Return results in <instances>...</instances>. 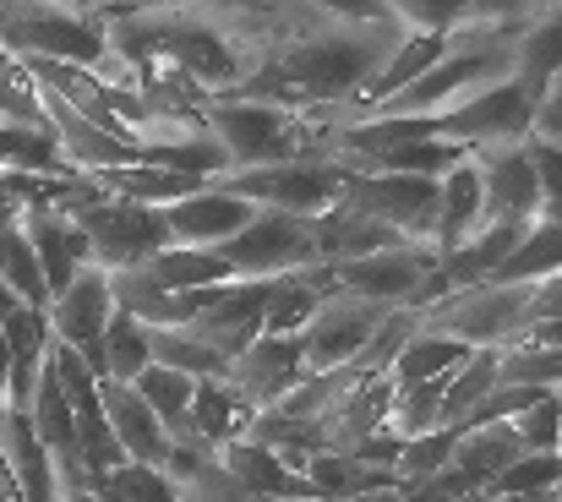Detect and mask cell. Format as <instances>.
Segmentation results:
<instances>
[{"label":"cell","mask_w":562,"mask_h":502,"mask_svg":"<svg viewBox=\"0 0 562 502\" xmlns=\"http://www.w3.org/2000/svg\"><path fill=\"white\" fill-rule=\"evenodd\" d=\"M251 421V410L218 382V377H196V393H191L187 410V437L176 443H196V448H224L229 437H240Z\"/></svg>","instance_id":"603a6c76"},{"label":"cell","mask_w":562,"mask_h":502,"mask_svg":"<svg viewBox=\"0 0 562 502\" xmlns=\"http://www.w3.org/2000/svg\"><path fill=\"white\" fill-rule=\"evenodd\" d=\"M426 121H431V137L459 143V148H525L536 132V99L508 77V82H492L475 99L437 110Z\"/></svg>","instance_id":"52a82bcc"},{"label":"cell","mask_w":562,"mask_h":502,"mask_svg":"<svg viewBox=\"0 0 562 502\" xmlns=\"http://www.w3.org/2000/svg\"><path fill=\"white\" fill-rule=\"evenodd\" d=\"M251 219H257V202L229 197V191H218L213 180H207L202 191H191V197H181V202L165 208L170 246H207V252L224 246L229 235H240Z\"/></svg>","instance_id":"2e32d148"},{"label":"cell","mask_w":562,"mask_h":502,"mask_svg":"<svg viewBox=\"0 0 562 502\" xmlns=\"http://www.w3.org/2000/svg\"><path fill=\"white\" fill-rule=\"evenodd\" d=\"M148 360L170 366V371H187V377H218L224 371V360L213 349H202L191 334H181V328H148Z\"/></svg>","instance_id":"e575fe53"},{"label":"cell","mask_w":562,"mask_h":502,"mask_svg":"<svg viewBox=\"0 0 562 502\" xmlns=\"http://www.w3.org/2000/svg\"><path fill=\"white\" fill-rule=\"evenodd\" d=\"M345 502H404L398 487H376V492H361V498H345Z\"/></svg>","instance_id":"f6af8a7d"},{"label":"cell","mask_w":562,"mask_h":502,"mask_svg":"<svg viewBox=\"0 0 562 502\" xmlns=\"http://www.w3.org/2000/svg\"><path fill=\"white\" fill-rule=\"evenodd\" d=\"M558 487H562L558 454H519L481 498H536V492H558Z\"/></svg>","instance_id":"836d02e7"},{"label":"cell","mask_w":562,"mask_h":502,"mask_svg":"<svg viewBox=\"0 0 562 502\" xmlns=\"http://www.w3.org/2000/svg\"><path fill=\"white\" fill-rule=\"evenodd\" d=\"M437 257L442 252L431 241H398V246H382L372 257H356V263L334 268V290H350V295L376 301V306H415V295L431 279Z\"/></svg>","instance_id":"7c38bea8"},{"label":"cell","mask_w":562,"mask_h":502,"mask_svg":"<svg viewBox=\"0 0 562 502\" xmlns=\"http://www.w3.org/2000/svg\"><path fill=\"white\" fill-rule=\"evenodd\" d=\"M16 224H22V235H27V246H33V257H38V274H44V290H49V301L77 279V268L88 263V246H82V235H77V224L44 197V202H27V208H16Z\"/></svg>","instance_id":"e0dca14e"},{"label":"cell","mask_w":562,"mask_h":502,"mask_svg":"<svg viewBox=\"0 0 562 502\" xmlns=\"http://www.w3.org/2000/svg\"><path fill=\"white\" fill-rule=\"evenodd\" d=\"M470 355H475V349H470V344H459V338L415 334L404 349H398V360L387 366V382H393V388H420V382H437V377L459 371Z\"/></svg>","instance_id":"484cf974"},{"label":"cell","mask_w":562,"mask_h":502,"mask_svg":"<svg viewBox=\"0 0 562 502\" xmlns=\"http://www.w3.org/2000/svg\"><path fill=\"white\" fill-rule=\"evenodd\" d=\"M148 366H154V360H148V328H143L137 317L115 312V317L104 323V382H126V388H132Z\"/></svg>","instance_id":"1f68e13d"},{"label":"cell","mask_w":562,"mask_h":502,"mask_svg":"<svg viewBox=\"0 0 562 502\" xmlns=\"http://www.w3.org/2000/svg\"><path fill=\"white\" fill-rule=\"evenodd\" d=\"M376 82V49L367 38H317L301 44L279 60H268L251 82H235L229 99H251V104H339L356 93H372Z\"/></svg>","instance_id":"7a4b0ae2"},{"label":"cell","mask_w":562,"mask_h":502,"mask_svg":"<svg viewBox=\"0 0 562 502\" xmlns=\"http://www.w3.org/2000/svg\"><path fill=\"white\" fill-rule=\"evenodd\" d=\"M453 437H459V432H426V437H409V443L398 448L393 481H398V487H409V481H426V476H437V470L453 459Z\"/></svg>","instance_id":"8d00e7d4"},{"label":"cell","mask_w":562,"mask_h":502,"mask_svg":"<svg viewBox=\"0 0 562 502\" xmlns=\"http://www.w3.org/2000/svg\"><path fill=\"white\" fill-rule=\"evenodd\" d=\"M323 5H334L339 16H356V22H393V11L382 0H323Z\"/></svg>","instance_id":"60d3db41"},{"label":"cell","mask_w":562,"mask_h":502,"mask_svg":"<svg viewBox=\"0 0 562 502\" xmlns=\"http://www.w3.org/2000/svg\"><path fill=\"white\" fill-rule=\"evenodd\" d=\"M55 502H104V498H99L93 487H60V492H55Z\"/></svg>","instance_id":"ee69618b"},{"label":"cell","mask_w":562,"mask_h":502,"mask_svg":"<svg viewBox=\"0 0 562 502\" xmlns=\"http://www.w3.org/2000/svg\"><path fill=\"white\" fill-rule=\"evenodd\" d=\"M382 246H398V235L372 224V219H361V213H350L345 202L312 219V257H317L323 268H345V263L372 257Z\"/></svg>","instance_id":"7402d4cb"},{"label":"cell","mask_w":562,"mask_h":502,"mask_svg":"<svg viewBox=\"0 0 562 502\" xmlns=\"http://www.w3.org/2000/svg\"><path fill=\"white\" fill-rule=\"evenodd\" d=\"M525 454V443L514 437V426L508 421H492V426H470V432H459L453 437V470H464L470 481H475V492H486L514 459Z\"/></svg>","instance_id":"cb8c5ba5"},{"label":"cell","mask_w":562,"mask_h":502,"mask_svg":"<svg viewBox=\"0 0 562 502\" xmlns=\"http://www.w3.org/2000/svg\"><path fill=\"white\" fill-rule=\"evenodd\" d=\"M49 202L77 224L82 246H88V263L104 268V274H126V268H143L154 252L170 246V224H165V208H143V202H126L104 186H93L88 175H60Z\"/></svg>","instance_id":"6da1fadb"},{"label":"cell","mask_w":562,"mask_h":502,"mask_svg":"<svg viewBox=\"0 0 562 502\" xmlns=\"http://www.w3.org/2000/svg\"><path fill=\"white\" fill-rule=\"evenodd\" d=\"M497 388V349H475L448 382H442V404H437V432H453L486 393Z\"/></svg>","instance_id":"f1b7e54d"},{"label":"cell","mask_w":562,"mask_h":502,"mask_svg":"<svg viewBox=\"0 0 562 502\" xmlns=\"http://www.w3.org/2000/svg\"><path fill=\"white\" fill-rule=\"evenodd\" d=\"M213 459L224 465V476L246 492L251 502H279V498H317L312 481L301 470H290L273 448L262 443H246V437H229L224 448H213Z\"/></svg>","instance_id":"ac0fdd59"},{"label":"cell","mask_w":562,"mask_h":502,"mask_svg":"<svg viewBox=\"0 0 562 502\" xmlns=\"http://www.w3.org/2000/svg\"><path fill=\"white\" fill-rule=\"evenodd\" d=\"M143 274L165 290H213V285H229V268L218 252L207 246H165L143 263Z\"/></svg>","instance_id":"4316f807"},{"label":"cell","mask_w":562,"mask_h":502,"mask_svg":"<svg viewBox=\"0 0 562 502\" xmlns=\"http://www.w3.org/2000/svg\"><path fill=\"white\" fill-rule=\"evenodd\" d=\"M558 498H562V487H558Z\"/></svg>","instance_id":"f907efd6"},{"label":"cell","mask_w":562,"mask_h":502,"mask_svg":"<svg viewBox=\"0 0 562 502\" xmlns=\"http://www.w3.org/2000/svg\"><path fill=\"white\" fill-rule=\"evenodd\" d=\"M393 16H404V22H415L420 33H437V38H448L453 33V22L475 5V0H382Z\"/></svg>","instance_id":"74e56055"},{"label":"cell","mask_w":562,"mask_h":502,"mask_svg":"<svg viewBox=\"0 0 562 502\" xmlns=\"http://www.w3.org/2000/svg\"><path fill=\"white\" fill-rule=\"evenodd\" d=\"M104 49H110V60H126L132 71H143V66H170V71H181V77L202 82V88H229V93H235V82H240L235 49H229L218 33L196 27V22L115 16V22H104Z\"/></svg>","instance_id":"3957f363"},{"label":"cell","mask_w":562,"mask_h":502,"mask_svg":"<svg viewBox=\"0 0 562 502\" xmlns=\"http://www.w3.org/2000/svg\"><path fill=\"white\" fill-rule=\"evenodd\" d=\"M93 492L104 502H181L176 481L165 470H154V465H121V470L99 476Z\"/></svg>","instance_id":"d6a6232c"},{"label":"cell","mask_w":562,"mask_h":502,"mask_svg":"<svg viewBox=\"0 0 562 502\" xmlns=\"http://www.w3.org/2000/svg\"><path fill=\"white\" fill-rule=\"evenodd\" d=\"M0 465L16 487V502H55L60 481H55V465H49V448L38 443L27 410H5L0 415Z\"/></svg>","instance_id":"ffe728a7"},{"label":"cell","mask_w":562,"mask_h":502,"mask_svg":"<svg viewBox=\"0 0 562 502\" xmlns=\"http://www.w3.org/2000/svg\"><path fill=\"white\" fill-rule=\"evenodd\" d=\"M132 388H137V399L159 415V426L170 432V443L187 437V410H191V393H196V377L170 371V366H148Z\"/></svg>","instance_id":"4dcf8cb0"},{"label":"cell","mask_w":562,"mask_h":502,"mask_svg":"<svg viewBox=\"0 0 562 502\" xmlns=\"http://www.w3.org/2000/svg\"><path fill=\"white\" fill-rule=\"evenodd\" d=\"M49 338L55 344H66V349H77L82 355V366L104 382V323L115 317V295H110V274L104 268H93V263H82L77 268V279L49 301Z\"/></svg>","instance_id":"8fae6325"},{"label":"cell","mask_w":562,"mask_h":502,"mask_svg":"<svg viewBox=\"0 0 562 502\" xmlns=\"http://www.w3.org/2000/svg\"><path fill=\"white\" fill-rule=\"evenodd\" d=\"M562 77V11L536 22L525 38H519V55H514V82L541 104V93Z\"/></svg>","instance_id":"83f0119b"},{"label":"cell","mask_w":562,"mask_h":502,"mask_svg":"<svg viewBox=\"0 0 562 502\" xmlns=\"http://www.w3.org/2000/svg\"><path fill=\"white\" fill-rule=\"evenodd\" d=\"M530 137H541V143L562 148V77L541 93V104H536V132H530Z\"/></svg>","instance_id":"ab89813d"},{"label":"cell","mask_w":562,"mask_h":502,"mask_svg":"<svg viewBox=\"0 0 562 502\" xmlns=\"http://www.w3.org/2000/svg\"><path fill=\"white\" fill-rule=\"evenodd\" d=\"M5 382H11V349L0 338V415H5Z\"/></svg>","instance_id":"bcb514c9"},{"label":"cell","mask_w":562,"mask_h":502,"mask_svg":"<svg viewBox=\"0 0 562 502\" xmlns=\"http://www.w3.org/2000/svg\"><path fill=\"white\" fill-rule=\"evenodd\" d=\"M104 5H121V11H159V5H181V0H104Z\"/></svg>","instance_id":"7bdbcfd3"},{"label":"cell","mask_w":562,"mask_h":502,"mask_svg":"<svg viewBox=\"0 0 562 502\" xmlns=\"http://www.w3.org/2000/svg\"><path fill=\"white\" fill-rule=\"evenodd\" d=\"M486 230V197H481V165L475 154H464L459 165L442 175V202H437V230H431V246L437 252H453L464 246L470 235Z\"/></svg>","instance_id":"44dd1931"},{"label":"cell","mask_w":562,"mask_h":502,"mask_svg":"<svg viewBox=\"0 0 562 502\" xmlns=\"http://www.w3.org/2000/svg\"><path fill=\"white\" fill-rule=\"evenodd\" d=\"M481 165V197H486V230L492 224H536L541 219V180L525 148H470Z\"/></svg>","instance_id":"9a60e30c"},{"label":"cell","mask_w":562,"mask_h":502,"mask_svg":"<svg viewBox=\"0 0 562 502\" xmlns=\"http://www.w3.org/2000/svg\"><path fill=\"white\" fill-rule=\"evenodd\" d=\"M525 154H530L536 180H541V219L562 230V148L541 143V137H530V143H525Z\"/></svg>","instance_id":"f35d334b"},{"label":"cell","mask_w":562,"mask_h":502,"mask_svg":"<svg viewBox=\"0 0 562 502\" xmlns=\"http://www.w3.org/2000/svg\"><path fill=\"white\" fill-rule=\"evenodd\" d=\"M508 426H514V437L525 443V454H558L562 393H541V399H536V404H525Z\"/></svg>","instance_id":"d590c367"},{"label":"cell","mask_w":562,"mask_h":502,"mask_svg":"<svg viewBox=\"0 0 562 502\" xmlns=\"http://www.w3.org/2000/svg\"><path fill=\"white\" fill-rule=\"evenodd\" d=\"M207 137L224 148L229 175L268 169V165H295L317 143L312 126L295 110H284V104H251V99L207 104Z\"/></svg>","instance_id":"5b68a950"},{"label":"cell","mask_w":562,"mask_h":502,"mask_svg":"<svg viewBox=\"0 0 562 502\" xmlns=\"http://www.w3.org/2000/svg\"><path fill=\"white\" fill-rule=\"evenodd\" d=\"M415 317L420 334L459 338L470 349H514L536 323V285H475L420 306Z\"/></svg>","instance_id":"277c9868"},{"label":"cell","mask_w":562,"mask_h":502,"mask_svg":"<svg viewBox=\"0 0 562 502\" xmlns=\"http://www.w3.org/2000/svg\"><path fill=\"white\" fill-rule=\"evenodd\" d=\"M262 301H268V279H229L213 290V301L191 317L181 334H191L202 349H213L218 360H235L251 338H262Z\"/></svg>","instance_id":"5bb4252c"},{"label":"cell","mask_w":562,"mask_h":502,"mask_svg":"<svg viewBox=\"0 0 562 502\" xmlns=\"http://www.w3.org/2000/svg\"><path fill=\"white\" fill-rule=\"evenodd\" d=\"M0 186H5V169H0Z\"/></svg>","instance_id":"681fc988"},{"label":"cell","mask_w":562,"mask_h":502,"mask_svg":"<svg viewBox=\"0 0 562 502\" xmlns=\"http://www.w3.org/2000/svg\"><path fill=\"white\" fill-rule=\"evenodd\" d=\"M99 404H104V421H110V432H115L126 465H154V470H165V459H170V432H165L159 415L137 399V388H126V382H99Z\"/></svg>","instance_id":"d6986e66"},{"label":"cell","mask_w":562,"mask_h":502,"mask_svg":"<svg viewBox=\"0 0 562 502\" xmlns=\"http://www.w3.org/2000/svg\"><path fill=\"white\" fill-rule=\"evenodd\" d=\"M229 197H246L257 208L273 213H295V219H317L328 208L345 202L350 169L334 159H295V165H268V169H240V175H218L213 180Z\"/></svg>","instance_id":"8992f818"},{"label":"cell","mask_w":562,"mask_h":502,"mask_svg":"<svg viewBox=\"0 0 562 502\" xmlns=\"http://www.w3.org/2000/svg\"><path fill=\"white\" fill-rule=\"evenodd\" d=\"M547 317H562V274L536 285V323H547Z\"/></svg>","instance_id":"b9f144b4"},{"label":"cell","mask_w":562,"mask_h":502,"mask_svg":"<svg viewBox=\"0 0 562 502\" xmlns=\"http://www.w3.org/2000/svg\"><path fill=\"white\" fill-rule=\"evenodd\" d=\"M0 285H5L11 295H22L27 306L49 312V290H44L38 257H33V246H27V235H22L16 213H11V219H0Z\"/></svg>","instance_id":"f546056e"},{"label":"cell","mask_w":562,"mask_h":502,"mask_svg":"<svg viewBox=\"0 0 562 502\" xmlns=\"http://www.w3.org/2000/svg\"><path fill=\"white\" fill-rule=\"evenodd\" d=\"M558 459H562V432H558Z\"/></svg>","instance_id":"c3c4849f"},{"label":"cell","mask_w":562,"mask_h":502,"mask_svg":"<svg viewBox=\"0 0 562 502\" xmlns=\"http://www.w3.org/2000/svg\"><path fill=\"white\" fill-rule=\"evenodd\" d=\"M387 312H393V306L361 301V295H350V290H328V295L317 301V312L306 317V328L295 334L306 371H339V366H350V360L367 349V338L376 334V323H382Z\"/></svg>","instance_id":"30bf717a"},{"label":"cell","mask_w":562,"mask_h":502,"mask_svg":"<svg viewBox=\"0 0 562 502\" xmlns=\"http://www.w3.org/2000/svg\"><path fill=\"white\" fill-rule=\"evenodd\" d=\"M475 502H562L558 492H536V498H475Z\"/></svg>","instance_id":"7dc6e473"},{"label":"cell","mask_w":562,"mask_h":502,"mask_svg":"<svg viewBox=\"0 0 562 502\" xmlns=\"http://www.w3.org/2000/svg\"><path fill=\"white\" fill-rule=\"evenodd\" d=\"M552 274H562V230L536 219V224H525V235L514 241V252L497 263V274L486 285H541Z\"/></svg>","instance_id":"d4e9b609"},{"label":"cell","mask_w":562,"mask_h":502,"mask_svg":"<svg viewBox=\"0 0 562 502\" xmlns=\"http://www.w3.org/2000/svg\"><path fill=\"white\" fill-rule=\"evenodd\" d=\"M229 268V279H284L295 268H312V219H295V213H273V208H257V219L229 235L224 246H213Z\"/></svg>","instance_id":"ba28073f"},{"label":"cell","mask_w":562,"mask_h":502,"mask_svg":"<svg viewBox=\"0 0 562 502\" xmlns=\"http://www.w3.org/2000/svg\"><path fill=\"white\" fill-rule=\"evenodd\" d=\"M437 202H442V180L431 175H350L345 186V208L393 230L398 241H431Z\"/></svg>","instance_id":"9c48e42d"},{"label":"cell","mask_w":562,"mask_h":502,"mask_svg":"<svg viewBox=\"0 0 562 502\" xmlns=\"http://www.w3.org/2000/svg\"><path fill=\"white\" fill-rule=\"evenodd\" d=\"M306 377V360H301V344L295 338H279V334H262L251 338L235 360H224L218 382L257 415V410H273L295 382Z\"/></svg>","instance_id":"4fadbf2b"}]
</instances>
